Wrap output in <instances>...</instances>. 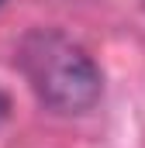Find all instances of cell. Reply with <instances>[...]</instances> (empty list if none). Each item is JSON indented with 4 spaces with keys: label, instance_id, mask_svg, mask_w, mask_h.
I'll return each mask as SVG.
<instances>
[{
    "label": "cell",
    "instance_id": "cell-1",
    "mask_svg": "<svg viewBox=\"0 0 145 148\" xmlns=\"http://www.w3.org/2000/svg\"><path fill=\"white\" fill-rule=\"evenodd\" d=\"M21 69L35 93L62 114H83L100 100L104 79L93 59L59 31H31L21 41Z\"/></svg>",
    "mask_w": 145,
    "mask_h": 148
},
{
    "label": "cell",
    "instance_id": "cell-2",
    "mask_svg": "<svg viewBox=\"0 0 145 148\" xmlns=\"http://www.w3.org/2000/svg\"><path fill=\"white\" fill-rule=\"evenodd\" d=\"M7 110H10V100H7V93L0 90V117H7Z\"/></svg>",
    "mask_w": 145,
    "mask_h": 148
},
{
    "label": "cell",
    "instance_id": "cell-3",
    "mask_svg": "<svg viewBox=\"0 0 145 148\" xmlns=\"http://www.w3.org/2000/svg\"><path fill=\"white\" fill-rule=\"evenodd\" d=\"M0 3H3V0H0Z\"/></svg>",
    "mask_w": 145,
    "mask_h": 148
}]
</instances>
